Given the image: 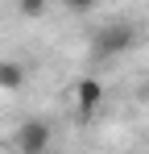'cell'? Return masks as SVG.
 <instances>
[{"instance_id": "cell-4", "label": "cell", "mask_w": 149, "mask_h": 154, "mask_svg": "<svg viewBox=\"0 0 149 154\" xmlns=\"http://www.w3.org/2000/svg\"><path fill=\"white\" fill-rule=\"evenodd\" d=\"M0 88L4 92H21L25 88V67L17 58H0Z\"/></svg>"}, {"instance_id": "cell-1", "label": "cell", "mask_w": 149, "mask_h": 154, "mask_svg": "<svg viewBox=\"0 0 149 154\" xmlns=\"http://www.w3.org/2000/svg\"><path fill=\"white\" fill-rule=\"evenodd\" d=\"M137 25H128V21H112V25L95 29V38H91V54H95L99 63H108V58H120L124 50H133L137 46Z\"/></svg>"}, {"instance_id": "cell-2", "label": "cell", "mask_w": 149, "mask_h": 154, "mask_svg": "<svg viewBox=\"0 0 149 154\" xmlns=\"http://www.w3.org/2000/svg\"><path fill=\"white\" fill-rule=\"evenodd\" d=\"M50 142H54V129L46 121H37V117L21 121V129H17V154H46Z\"/></svg>"}, {"instance_id": "cell-6", "label": "cell", "mask_w": 149, "mask_h": 154, "mask_svg": "<svg viewBox=\"0 0 149 154\" xmlns=\"http://www.w3.org/2000/svg\"><path fill=\"white\" fill-rule=\"evenodd\" d=\"M62 4H66L71 13H87V8H95L99 0H62Z\"/></svg>"}, {"instance_id": "cell-5", "label": "cell", "mask_w": 149, "mask_h": 154, "mask_svg": "<svg viewBox=\"0 0 149 154\" xmlns=\"http://www.w3.org/2000/svg\"><path fill=\"white\" fill-rule=\"evenodd\" d=\"M17 8H21L25 17H42L46 13V0H17Z\"/></svg>"}, {"instance_id": "cell-3", "label": "cell", "mask_w": 149, "mask_h": 154, "mask_svg": "<svg viewBox=\"0 0 149 154\" xmlns=\"http://www.w3.org/2000/svg\"><path fill=\"white\" fill-rule=\"evenodd\" d=\"M71 92H74V104H79V112H83V117H91V112H99V108H104V83H99L95 75L79 79Z\"/></svg>"}]
</instances>
